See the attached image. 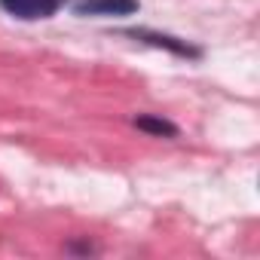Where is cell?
Returning a JSON list of instances; mask_svg holds the SVG:
<instances>
[{
	"label": "cell",
	"mask_w": 260,
	"mask_h": 260,
	"mask_svg": "<svg viewBox=\"0 0 260 260\" xmlns=\"http://www.w3.org/2000/svg\"><path fill=\"white\" fill-rule=\"evenodd\" d=\"M64 4L68 0H0V10L22 22H40V19H52Z\"/></svg>",
	"instance_id": "obj_1"
},
{
	"label": "cell",
	"mask_w": 260,
	"mask_h": 260,
	"mask_svg": "<svg viewBox=\"0 0 260 260\" xmlns=\"http://www.w3.org/2000/svg\"><path fill=\"white\" fill-rule=\"evenodd\" d=\"M138 0H77L74 13L77 16H95V19H119L138 13Z\"/></svg>",
	"instance_id": "obj_2"
},
{
	"label": "cell",
	"mask_w": 260,
	"mask_h": 260,
	"mask_svg": "<svg viewBox=\"0 0 260 260\" xmlns=\"http://www.w3.org/2000/svg\"><path fill=\"white\" fill-rule=\"evenodd\" d=\"M122 34L135 37V40H144V43H153V46H166V49H172V52H178L184 58H199L202 55L199 46H190L187 40H178V37H169V34H153V31H144V28H128Z\"/></svg>",
	"instance_id": "obj_3"
},
{
	"label": "cell",
	"mask_w": 260,
	"mask_h": 260,
	"mask_svg": "<svg viewBox=\"0 0 260 260\" xmlns=\"http://www.w3.org/2000/svg\"><path fill=\"white\" fill-rule=\"evenodd\" d=\"M135 125L138 128H144V132H150V135H166V138H175L178 135V125H172L169 119H159V116H150V113H144V116H135Z\"/></svg>",
	"instance_id": "obj_4"
}]
</instances>
